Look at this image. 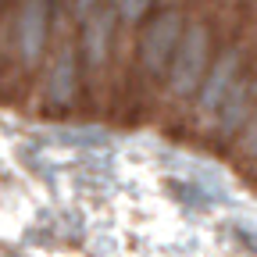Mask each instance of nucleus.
Instances as JSON below:
<instances>
[{
  "label": "nucleus",
  "mask_w": 257,
  "mask_h": 257,
  "mask_svg": "<svg viewBox=\"0 0 257 257\" xmlns=\"http://www.w3.org/2000/svg\"><path fill=\"white\" fill-rule=\"evenodd\" d=\"M246 11L243 0H189V15H186V25H182V36L175 43V54L168 61V72H165V82L157 89V114L165 125H182L186 121V111L197 96L207 68H211V57L229 29L239 15Z\"/></svg>",
  "instance_id": "f257e3e1"
},
{
  "label": "nucleus",
  "mask_w": 257,
  "mask_h": 257,
  "mask_svg": "<svg viewBox=\"0 0 257 257\" xmlns=\"http://www.w3.org/2000/svg\"><path fill=\"white\" fill-rule=\"evenodd\" d=\"M186 15H189V0H157L154 11L136 29L133 50H128V72H125V93L136 104L154 107L175 43L182 36Z\"/></svg>",
  "instance_id": "f03ea898"
},
{
  "label": "nucleus",
  "mask_w": 257,
  "mask_h": 257,
  "mask_svg": "<svg viewBox=\"0 0 257 257\" xmlns=\"http://www.w3.org/2000/svg\"><path fill=\"white\" fill-rule=\"evenodd\" d=\"M232 161H236V168L246 175V179H257V104L246 118V125L239 128V136L232 140V147L225 150Z\"/></svg>",
  "instance_id": "7ed1b4c3"
},
{
  "label": "nucleus",
  "mask_w": 257,
  "mask_h": 257,
  "mask_svg": "<svg viewBox=\"0 0 257 257\" xmlns=\"http://www.w3.org/2000/svg\"><path fill=\"white\" fill-rule=\"evenodd\" d=\"M11 8H8V0H0V15H8Z\"/></svg>",
  "instance_id": "20e7f679"
}]
</instances>
